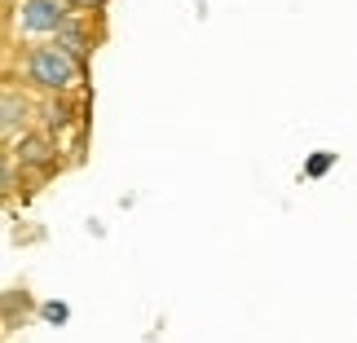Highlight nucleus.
Here are the masks:
<instances>
[{"label":"nucleus","instance_id":"obj_1","mask_svg":"<svg viewBox=\"0 0 357 343\" xmlns=\"http://www.w3.org/2000/svg\"><path fill=\"white\" fill-rule=\"evenodd\" d=\"M26 75H31V84H40V88H66L71 75H75L71 53L62 45L58 49H36L31 58H26Z\"/></svg>","mask_w":357,"mask_h":343},{"label":"nucleus","instance_id":"obj_2","mask_svg":"<svg viewBox=\"0 0 357 343\" xmlns=\"http://www.w3.org/2000/svg\"><path fill=\"white\" fill-rule=\"evenodd\" d=\"M62 5L58 0H18L13 5V22L26 35H45V31H62Z\"/></svg>","mask_w":357,"mask_h":343},{"label":"nucleus","instance_id":"obj_3","mask_svg":"<svg viewBox=\"0 0 357 343\" xmlns=\"http://www.w3.org/2000/svg\"><path fill=\"white\" fill-rule=\"evenodd\" d=\"M331 163H335V154H331V150H318V154L309 159V168H305V176H322L326 168H331Z\"/></svg>","mask_w":357,"mask_h":343},{"label":"nucleus","instance_id":"obj_4","mask_svg":"<svg viewBox=\"0 0 357 343\" xmlns=\"http://www.w3.org/2000/svg\"><path fill=\"white\" fill-rule=\"evenodd\" d=\"M26 106H18V93H5V128H18V115Z\"/></svg>","mask_w":357,"mask_h":343},{"label":"nucleus","instance_id":"obj_5","mask_svg":"<svg viewBox=\"0 0 357 343\" xmlns=\"http://www.w3.org/2000/svg\"><path fill=\"white\" fill-rule=\"evenodd\" d=\"M66 317H71V312H66V304H45V321H66Z\"/></svg>","mask_w":357,"mask_h":343},{"label":"nucleus","instance_id":"obj_6","mask_svg":"<svg viewBox=\"0 0 357 343\" xmlns=\"http://www.w3.org/2000/svg\"><path fill=\"white\" fill-rule=\"evenodd\" d=\"M84 5H89V0H84Z\"/></svg>","mask_w":357,"mask_h":343}]
</instances>
